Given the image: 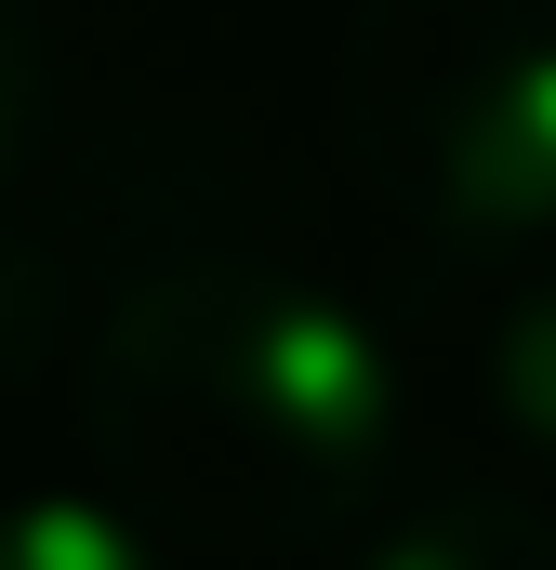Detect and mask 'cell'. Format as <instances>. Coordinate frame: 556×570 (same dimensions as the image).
Listing matches in <instances>:
<instances>
[{
  "instance_id": "cell-1",
  "label": "cell",
  "mask_w": 556,
  "mask_h": 570,
  "mask_svg": "<svg viewBox=\"0 0 556 570\" xmlns=\"http://www.w3.org/2000/svg\"><path fill=\"white\" fill-rule=\"evenodd\" d=\"M80 425L146 531L266 558V544L345 531L385 491L398 358L331 279L199 253L107 305Z\"/></svg>"
},
{
  "instance_id": "cell-2",
  "label": "cell",
  "mask_w": 556,
  "mask_h": 570,
  "mask_svg": "<svg viewBox=\"0 0 556 570\" xmlns=\"http://www.w3.org/2000/svg\"><path fill=\"white\" fill-rule=\"evenodd\" d=\"M331 134L450 253L556 239V0H358Z\"/></svg>"
},
{
  "instance_id": "cell-3",
  "label": "cell",
  "mask_w": 556,
  "mask_h": 570,
  "mask_svg": "<svg viewBox=\"0 0 556 570\" xmlns=\"http://www.w3.org/2000/svg\"><path fill=\"white\" fill-rule=\"evenodd\" d=\"M358 570H556V518L517 491H424L385 518V544Z\"/></svg>"
},
{
  "instance_id": "cell-4",
  "label": "cell",
  "mask_w": 556,
  "mask_h": 570,
  "mask_svg": "<svg viewBox=\"0 0 556 570\" xmlns=\"http://www.w3.org/2000/svg\"><path fill=\"white\" fill-rule=\"evenodd\" d=\"M477 399H490L504 451L556 478V266H530V279L504 292V318H490V358H477Z\"/></svg>"
},
{
  "instance_id": "cell-5",
  "label": "cell",
  "mask_w": 556,
  "mask_h": 570,
  "mask_svg": "<svg viewBox=\"0 0 556 570\" xmlns=\"http://www.w3.org/2000/svg\"><path fill=\"white\" fill-rule=\"evenodd\" d=\"M0 570H172V558H159V531L133 504L27 491V504H0Z\"/></svg>"
},
{
  "instance_id": "cell-6",
  "label": "cell",
  "mask_w": 556,
  "mask_h": 570,
  "mask_svg": "<svg viewBox=\"0 0 556 570\" xmlns=\"http://www.w3.org/2000/svg\"><path fill=\"white\" fill-rule=\"evenodd\" d=\"M27 27H13V0H0V173H13V146H27Z\"/></svg>"
}]
</instances>
